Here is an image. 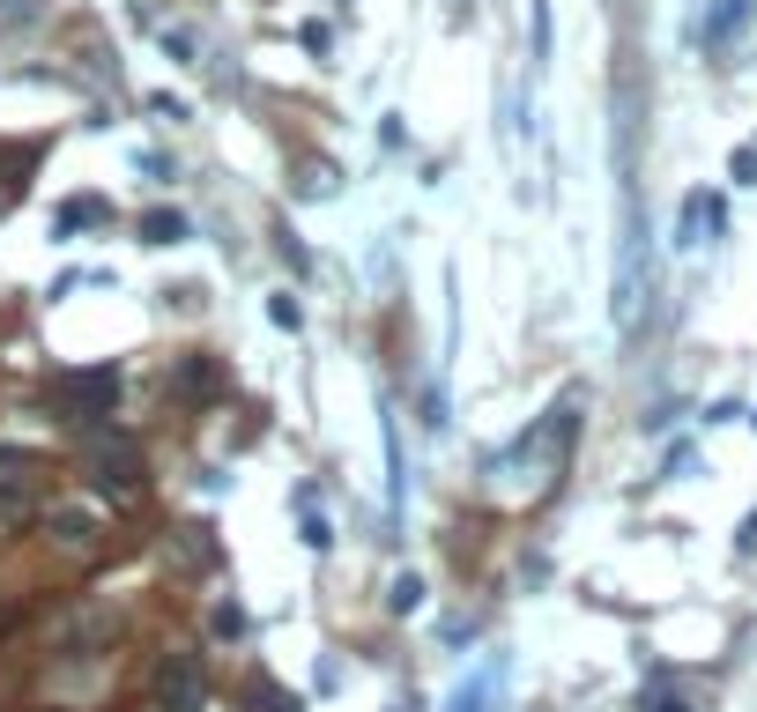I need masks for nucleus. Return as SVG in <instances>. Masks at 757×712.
I'll return each mask as SVG.
<instances>
[{
    "label": "nucleus",
    "instance_id": "nucleus-15",
    "mask_svg": "<svg viewBox=\"0 0 757 712\" xmlns=\"http://www.w3.org/2000/svg\"><path fill=\"white\" fill-rule=\"evenodd\" d=\"M104 201H97V193H75V201H60V215H52V230H60V238H75V230H89V223H104Z\"/></svg>",
    "mask_w": 757,
    "mask_h": 712
},
{
    "label": "nucleus",
    "instance_id": "nucleus-25",
    "mask_svg": "<svg viewBox=\"0 0 757 712\" xmlns=\"http://www.w3.org/2000/svg\"><path fill=\"white\" fill-rule=\"evenodd\" d=\"M134 164L149 171V178H157V186H171V178H178V164H171L164 149H141V157H134Z\"/></svg>",
    "mask_w": 757,
    "mask_h": 712
},
{
    "label": "nucleus",
    "instance_id": "nucleus-12",
    "mask_svg": "<svg viewBox=\"0 0 757 712\" xmlns=\"http://www.w3.org/2000/svg\"><path fill=\"white\" fill-rule=\"evenodd\" d=\"M297 512H305V520H297V542H305V549H335V527L320 520V498H312V483H297Z\"/></svg>",
    "mask_w": 757,
    "mask_h": 712
},
{
    "label": "nucleus",
    "instance_id": "nucleus-21",
    "mask_svg": "<svg viewBox=\"0 0 757 712\" xmlns=\"http://www.w3.org/2000/svg\"><path fill=\"white\" fill-rule=\"evenodd\" d=\"M528 23H535V67H549V0H528Z\"/></svg>",
    "mask_w": 757,
    "mask_h": 712
},
{
    "label": "nucleus",
    "instance_id": "nucleus-6",
    "mask_svg": "<svg viewBox=\"0 0 757 712\" xmlns=\"http://www.w3.org/2000/svg\"><path fill=\"white\" fill-rule=\"evenodd\" d=\"M157 705L164 712H209V669H201V653L171 646L164 661H157Z\"/></svg>",
    "mask_w": 757,
    "mask_h": 712
},
{
    "label": "nucleus",
    "instance_id": "nucleus-10",
    "mask_svg": "<svg viewBox=\"0 0 757 712\" xmlns=\"http://www.w3.org/2000/svg\"><path fill=\"white\" fill-rule=\"evenodd\" d=\"M164 557L178 564V572H209V564H215V535H209V527H178V535L164 542Z\"/></svg>",
    "mask_w": 757,
    "mask_h": 712
},
{
    "label": "nucleus",
    "instance_id": "nucleus-9",
    "mask_svg": "<svg viewBox=\"0 0 757 712\" xmlns=\"http://www.w3.org/2000/svg\"><path fill=\"white\" fill-rule=\"evenodd\" d=\"M498 683H505L498 661H491V669H475V675H461V683H454V698H446V712H498Z\"/></svg>",
    "mask_w": 757,
    "mask_h": 712
},
{
    "label": "nucleus",
    "instance_id": "nucleus-18",
    "mask_svg": "<svg viewBox=\"0 0 757 712\" xmlns=\"http://www.w3.org/2000/svg\"><path fill=\"white\" fill-rule=\"evenodd\" d=\"M423 594H431V587H423L417 572H394V587H386V609H394V616H417Z\"/></svg>",
    "mask_w": 757,
    "mask_h": 712
},
{
    "label": "nucleus",
    "instance_id": "nucleus-5",
    "mask_svg": "<svg viewBox=\"0 0 757 712\" xmlns=\"http://www.w3.org/2000/svg\"><path fill=\"white\" fill-rule=\"evenodd\" d=\"M112 630H120L112 601H75V609H60V616H52V646H60L67 661H89V653H104V646H112Z\"/></svg>",
    "mask_w": 757,
    "mask_h": 712
},
{
    "label": "nucleus",
    "instance_id": "nucleus-4",
    "mask_svg": "<svg viewBox=\"0 0 757 712\" xmlns=\"http://www.w3.org/2000/svg\"><path fill=\"white\" fill-rule=\"evenodd\" d=\"M89 490H97V498H141V446H134V438H120V430H112V438H89Z\"/></svg>",
    "mask_w": 757,
    "mask_h": 712
},
{
    "label": "nucleus",
    "instance_id": "nucleus-28",
    "mask_svg": "<svg viewBox=\"0 0 757 712\" xmlns=\"http://www.w3.org/2000/svg\"><path fill=\"white\" fill-rule=\"evenodd\" d=\"M275 246H283V260H290V267H297V275H312V252H305V246H297V238H290V230H283V238H275Z\"/></svg>",
    "mask_w": 757,
    "mask_h": 712
},
{
    "label": "nucleus",
    "instance_id": "nucleus-7",
    "mask_svg": "<svg viewBox=\"0 0 757 712\" xmlns=\"http://www.w3.org/2000/svg\"><path fill=\"white\" fill-rule=\"evenodd\" d=\"M38 520H45V535H52L60 549H97L104 542V512H97V504H45Z\"/></svg>",
    "mask_w": 757,
    "mask_h": 712
},
{
    "label": "nucleus",
    "instance_id": "nucleus-2",
    "mask_svg": "<svg viewBox=\"0 0 757 712\" xmlns=\"http://www.w3.org/2000/svg\"><path fill=\"white\" fill-rule=\"evenodd\" d=\"M638 312H646V230H638V201L624 193V246H617V297H609L617 335L638 327Z\"/></svg>",
    "mask_w": 757,
    "mask_h": 712
},
{
    "label": "nucleus",
    "instance_id": "nucleus-8",
    "mask_svg": "<svg viewBox=\"0 0 757 712\" xmlns=\"http://www.w3.org/2000/svg\"><path fill=\"white\" fill-rule=\"evenodd\" d=\"M171 394H178V401H215V394H223V364H215L209 349L178 357V364H171Z\"/></svg>",
    "mask_w": 757,
    "mask_h": 712
},
{
    "label": "nucleus",
    "instance_id": "nucleus-24",
    "mask_svg": "<svg viewBox=\"0 0 757 712\" xmlns=\"http://www.w3.org/2000/svg\"><path fill=\"white\" fill-rule=\"evenodd\" d=\"M149 112H157V120H194V104H186V97H171V89H157V97H149Z\"/></svg>",
    "mask_w": 757,
    "mask_h": 712
},
{
    "label": "nucleus",
    "instance_id": "nucleus-22",
    "mask_svg": "<svg viewBox=\"0 0 757 712\" xmlns=\"http://www.w3.org/2000/svg\"><path fill=\"white\" fill-rule=\"evenodd\" d=\"M297 193H305V201H327V193H335V164H305Z\"/></svg>",
    "mask_w": 757,
    "mask_h": 712
},
{
    "label": "nucleus",
    "instance_id": "nucleus-13",
    "mask_svg": "<svg viewBox=\"0 0 757 712\" xmlns=\"http://www.w3.org/2000/svg\"><path fill=\"white\" fill-rule=\"evenodd\" d=\"M186 238H194V223H186L178 209H149L141 215V246H186Z\"/></svg>",
    "mask_w": 757,
    "mask_h": 712
},
{
    "label": "nucleus",
    "instance_id": "nucleus-19",
    "mask_svg": "<svg viewBox=\"0 0 757 712\" xmlns=\"http://www.w3.org/2000/svg\"><path fill=\"white\" fill-rule=\"evenodd\" d=\"M157 38H164V52H171V60H178V67H201V38H194L186 23H164Z\"/></svg>",
    "mask_w": 757,
    "mask_h": 712
},
{
    "label": "nucleus",
    "instance_id": "nucleus-1",
    "mask_svg": "<svg viewBox=\"0 0 757 712\" xmlns=\"http://www.w3.org/2000/svg\"><path fill=\"white\" fill-rule=\"evenodd\" d=\"M572 430H580V394H564L512 453H498L491 475H505V490H520V498H543L557 483V467H564V453H572Z\"/></svg>",
    "mask_w": 757,
    "mask_h": 712
},
{
    "label": "nucleus",
    "instance_id": "nucleus-26",
    "mask_svg": "<svg viewBox=\"0 0 757 712\" xmlns=\"http://www.w3.org/2000/svg\"><path fill=\"white\" fill-rule=\"evenodd\" d=\"M728 178H735V186H757V149H735V157H728Z\"/></svg>",
    "mask_w": 757,
    "mask_h": 712
},
{
    "label": "nucleus",
    "instance_id": "nucleus-31",
    "mask_svg": "<svg viewBox=\"0 0 757 712\" xmlns=\"http://www.w3.org/2000/svg\"><path fill=\"white\" fill-rule=\"evenodd\" d=\"M646 712H691V705H683V698H654Z\"/></svg>",
    "mask_w": 757,
    "mask_h": 712
},
{
    "label": "nucleus",
    "instance_id": "nucleus-16",
    "mask_svg": "<svg viewBox=\"0 0 757 712\" xmlns=\"http://www.w3.org/2000/svg\"><path fill=\"white\" fill-rule=\"evenodd\" d=\"M23 483H30V475H0V535L30 520V490H23Z\"/></svg>",
    "mask_w": 757,
    "mask_h": 712
},
{
    "label": "nucleus",
    "instance_id": "nucleus-30",
    "mask_svg": "<svg viewBox=\"0 0 757 712\" xmlns=\"http://www.w3.org/2000/svg\"><path fill=\"white\" fill-rule=\"evenodd\" d=\"M735 542H743V549H757V512L743 520V535H735Z\"/></svg>",
    "mask_w": 757,
    "mask_h": 712
},
{
    "label": "nucleus",
    "instance_id": "nucleus-14",
    "mask_svg": "<svg viewBox=\"0 0 757 712\" xmlns=\"http://www.w3.org/2000/svg\"><path fill=\"white\" fill-rule=\"evenodd\" d=\"M750 30V0H713V15H706V45H728Z\"/></svg>",
    "mask_w": 757,
    "mask_h": 712
},
{
    "label": "nucleus",
    "instance_id": "nucleus-23",
    "mask_svg": "<svg viewBox=\"0 0 757 712\" xmlns=\"http://www.w3.org/2000/svg\"><path fill=\"white\" fill-rule=\"evenodd\" d=\"M215 638H246V609H238V601H215Z\"/></svg>",
    "mask_w": 757,
    "mask_h": 712
},
{
    "label": "nucleus",
    "instance_id": "nucleus-29",
    "mask_svg": "<svg viewBox=\"0 0 757 712\" xmlns=\"http://www.w3.org/2000/svg\"><path fill=\"white\" fill-rule=\"evenodd\" d=\"M0 15H8V23H30L38 8H30V0H0Z\"/></svg>",
    "mask_w": 757,
    "mask_h": 712
},
{
    "label": "nucleus",
    "instance_id": "nucleus-3",
    "mask_svg": "<svg viewBox=\"0 0 757 712\" xmlns=\"http://www.w3.org/2000/svg\"><path fill=\"white\" fill-rule=\"evenodd\" d=\"M112 401H120V364H83V372H60V378H52V409H60L67 423L112 416Z\"/></svg>",
    "mask_w": 757,
    "mask_h": 712
},
{
    "label": "nucleus",
    "instance_id": "nucleus-17",
    "mask_svg": "<svg viewBox=\"0 0 757 712\" xmlns=\"http://www.w3.org/2000/svg\"><path fill=\"white\" fill-rule=\"evenodd\" d=\"M246 705H252V712H305V698H297V690H283V683H268V675H260V683H252V690H246Z\"/></svg>",
    "mask_w": 757,
    "mask_h": 712
},
{
    "label": "nucleus",
    "instance_id": "nucleus-20",
    "mask_svg": "<svg viewBox=\"0 0 757 712\" xmlns=\"http://www.w3.org/2000/svg\"><path fill=\"white\" fill-rule=\"evenodd\" d=\"M268 320H275L283 335H297V327H305V304H297L290 290H275V297H268Z\"/></svg>",
    "mask_w": 757,
    "mask_h": 712
},
{
    "label": "nucleus",
    "instance_id": "nucleus-11",
    "mask_svg": "<svg viewBox=\"0 0 757 712\" xmlns=\"http://www.w3.org/2000/svg\"><path fill=\"white\" fill-rule=\"evenodd\" d=\"M706 230H720V201L713 193H691V201H683V223H675V246H706Z\"/></svg>",
    "mask_w": 757,
    "mask_h": 712
},
{
    "label": "nucleus",
    "instance_id": "nucleus-27",
    "mask_svg": "<svg viewBox=\"0 0 757 712\" xmlns=\"http://www.w3.org/2000/svg\"><path fill=\"white\" fill-rule=\"evenodd\" d=\"M297 45H305V52H335V30H327V23H305Z\"/></svg>",
    "mask_w": 757,
    "mask_h": 712
}]
</instances>
